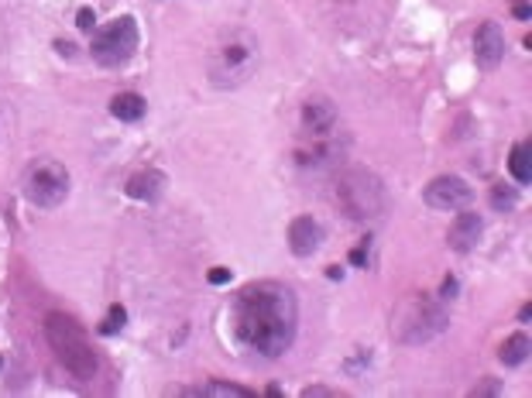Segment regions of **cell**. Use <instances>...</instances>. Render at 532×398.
Returning a JSON list of instances; mask_svg holds the SVG:
<instances>
[{
    "mask_svg": "<svg viewBox=\"0 0 532 398\" xmlns=\"http://www.w3.org/2000/svg\"><path fill=\"white\" fill-rule=\"evenodd\" d=\"M230 323L234 336L247 351L261 357H282L295 340L299 306L292 288L282 282H254L234 299Z\"/></svg>",
    "mask_w": 532,
    "mask_h": 398,
    "instance_id": "1",
    "label": "cell"
},
{
    "mask_svg": "<svg viewBox=\"0 0 532 398\" xmlns=\"http://www.w3.org/2000/svg\"><path fill=\"white\" fill-rule=\"evenodd\" d=\"M45 336L52 343V351L59 357V364L66 368L76 381H93L100 360H96V351L89 343V336L83 333V326L66 316V312H48L45 316Z\"/></svg>",
    "mask_w": 532,
    "mask_h": 398,
    "instance_id": "2",
    "label": "cell"
},
{
    "mask_svg": "<svg viewBox=\"0 0 532 398\" xmlns=\"http://www.w3.org/2000/svg\"><path fill=\"white\" fill-rule=\"evenodd\" d=\"M336 203L351 220H375L385 213V186L368 169H347L336 178Z\"/></svg>",
    "mask_w": 532,
    "mask_h": 398,
    "instance_id": "3",
    "label": "cell"
},
{
    "mask_svg": "<svg viewBox=\"0 0 532 398\" xmlns=\"http://www.w3.org/2000/svg\"><path fill=\"white\" fill-rule=\"evenodd\" d=\"M134 52H137V24H134V18H117L107 28H100L93 35V42H89L93 62L103 69L128 66Z\"/></svg>",
    "mask_w": 532,
    "mask_h": 398,
    "instance_id": "4",
    "label": "cell"
},
{
    "mask_svg": "<svg viewBox=\"0 0 532 398\" xmlns=\"http://www.w3.org/2000/svg\"><path fill=\"white\" fill-rule=\"evenodd\" d=\"M24 196L31 206H38V210H55L62 199L69 196V176L62 165H55V161H42V165H35L28 178H24Z\"/></svg>",
    "mask_w": 532,
    "mask_h": 398,
    "instance_id": "5",
    "label": "cell"
},
{
    "mask_svg": "<svg viewBox=\"0 0 532 398\" xmlns=\"http://www.w3.org/2000/svg\"><path fill=\"white\" fill-rule=\"evenodd\" d=\"M446 330V312L433 302H412L405 323H399V340L402 343H426L433 336H440Z\"/></svg>",
    "mask_w": 532,
    "mask_h": 398,
    "instance_id": "6",
    "label": "cell"
},
{
    "mask_svg": "<svg viewBox=\"0 0 532 398\" xmlns=\"http://www.w3.org/2000/svg\"><path fill=\"white\" fill-rule=\"evenodd\" d=\"M422 196H426V203L433 210H464L467 203L474 199V189L460 176H440L426 186Z\"/></svg>",
    "mask_w": 532,
    "mask_h": 398,
    "instance_id": "7",
    "label": "cell"
},
{
    "mask_svg": "<svg viewBox=\"0 0 532 398\" xmlns=\"http://www.w3.org/2000/svg\"><path fill=\"white\" fill-rule=\"evenodd\" d=\"M474 59H477V66L485 69V72H494V69L502 66V59H505V35H502V28L494 21H485L477 28V35H474Z\"/></svg>",
    "mask_w": 532,
    "mask_h": 398,
    "instance_id": "8",
    "label": "cell"
},
{
    "mask_svg": "<svg viewBox=\"0 0 532 398\" xmlns=\"http://www.w3.org/2000/svg\"><path fill=\"white\" fill-rule=\"evenodd\" d=\"M288 247L295 258H312L323 247V223L312 217H295L288 223Z\"/></svg>",
    "mask_w": 532,
    "mask_h": 398,
    "instance_id": "9",
    "label": "cell"
},
{
    "mask_svg": "<svg viewBox=\"0 0 532 398\" xmlns=\"http://www.w3.org/2000/svg\"><path fill=\"white\" fill-rule=\"evenodd\" d=\"M481 234H485V220H481L477 213H460V217L453 220V227H450V247L464 254L470 247H477Z\"/></svg>",
    "mask_w": 532,
    "mask_h": 398,
    "instance_id": "10",
    "label": "cell"
},
{
    "mask_svg": "<svg viewBox=\"0 0 532 398\" xmlns=\"http://www.w3.org/2000/svg\"><path fill=\"white\" fill-rule=\"evenodd\" d=\"M333 124H336V110H333L330 100L316 96V100H310V103L302 107V127L310 134H327V131H333Z\"/></svg>",
    "mask_w": 532,
    "mask_h": 398,
    "instance_id": "11",
    "label": "cell"
},
{
    "mask_svg": "<svg viewBox=\"0 0 532 398\" xmlns=\"http://www.w3.org/2000/svg\"><path fill=\"white\" fill-rule=\"evenodd\" d=\"M165 193V176L162 172H137L128 178V196L131 199H158Z\"/></svg>",
    "mask_w": 532,
    "mask_h": 398,
    "instance_id": "12",
    "label": "cell"
},
{
    "mask_svg": "<svg viewBox=\"0 0 532 398\" xmlns=\"http://www.w3.org/2000/svg\"><path fill=\"white\" fill-rule=\"evenodd\" d=\"M529 351H532V340H529V336H526V333H511L509 340L502 343L498 357H502V364H505V368H519V364H526Z\"/></svg>",
    "mask_w": 532,
    "mask_h": 398,
    "instance_id": "13",
    "label": "cell"
},
{
    "mask_svg": "<svg viewBox=\"0 0 532 398\" xmlns=\"http://www.w3.org/2000/svg\"><path fill=\"white\" fill-rule=\"evenodd\" d=\"M111 113L117 117V120H141L145 117V100L137 96V93H117L111 100Z\"/></svg>",
    "mask_w": 532,
    "mask_h": 398,
    "instance_id": "14",
    "label": "cell"
},
{
    "mask_svg": "<svg viewBox=\"0 0 532 398\" xmlns=\"http://www.w3.org/2000/svg\"><path fill=\"white\" fill-rule=\"evenodd\" d=\"M509 172L519 186H529L532 182V148L529 144H515L509 158Z\"/></svg>",
    "mask_w": 532,
    "mask_h": 398,
    "instance_id": "15",
    "label": "cell"
},
{
    "mask_svg": "<svg viewBox=\"0 0 532 398\" xmlns=\"http://www.w3.org/2000/svg\"><path fill=\"white\" fill-rule=\"evenodd\" d=\"M200 395H210V398H251L247 388L241 385H223V381H210V385H203Z\"/></svg>",
    "mask_w": 532,
    "mask_h": 398,
    "instance_id": "16",
    "label": "cell"
},
{
    "mask_svg": "<svg viewBox=\"0 0 532 398\" xmlns=\"http://www.w3.org/2000/svg\"><path fill=\"white\" fill-rule=\"evenodd\" d=\"M515 203H519V193H515L511 186H494V189H491V206H494L498 213L515 210Z\"/></svg>",
    "mask_w": 532,
    "mask_h": 398,
    "instance_id": "17",
    "label": "cell"
},
{
    "mask_svg": "<svg viewBox=\"0 0 532 398\" xmlns=\"http://www.w3.org/2000/svg\"><path fill=\"white\" fill-rule=\"evenodd\" d=\"M124 323H128V312H124V306H111V312H107V319H103L100 333H103V336H113L117 330H124Z\"/></svg>",
    "mask_w": 532,
    "mask_h": 398,
    "instance_id": "18",
    "label": "cell"
},
{
    "mask_svg": "<svg viewBox=\"0 0 532 398\" xmlns=\"http://www.w3.org/2000/svg\"><path fill=\"white\" fill-rule=\"evenodd\" d=\"M76 28H79V31H93V28H96V14H93V7H79V14H76Z\"/></svg>",
    "mask_w": 532,
    "mask_h": 398,
    "instance_id": "19",
    "label": "cell"
},
{
    "mask_svg": "<svg viewBox=\"0 0 532 398\" xmlns=\"http://www.w3.org/2000/svg\"><path fill=\"white\" fill-rule=\"evenodd\" d=\"M336 392L330 388H323V385H310V388H302V398H333Z\"/></svg>",
    "mask_w": 532,
    "mask_h": 398,
    "instance_id": "20",
    "label": "cell"
},
{
    "mask_svg": "<svg viewBox=\"0 0 532 398\" xmlns=\"http://www.w3.org/2000/svg\"><path fill=\"white\" fill-rule=\"evenodd\" d=\"M511 14H515L519 21H529V18H532V7H529V4H522V0H515V4H511Z\"/></svg>",
    "mask_w": 532,
    "mask_h": 398,
    "instance_id": "21",
    "label": "cell"
},
{
    "mask_svg": "<svg viewBox=\"0 0 532 398\" xmlns=\"http://www.w3.org/2000/svg\"><path fill=\"white\" fill-rule=\"evenodd\" d=\"M498 392H502V385H498V381H485V385H477L470 395H498Z\"/></svg>",
    "mask_w": 532,
    "mask_h": 398,
    "instance_id": "22",
    "label": "cell"
},
{
    "mask_svg": "<svg viewBox=\"0 0 532 398\" xmlns=\"http://www.w3.org/2000/svg\"><path fill=\"white\" fill-rule=\"evenodd\" d=\"M227 282H230V271H227V268H213V271H210V285H227Z\"/></svg>",
    "mask_w": 532,
    "mask_h": 398,
    "instance_id": "23",
    "label": "cell"
},
{
    "mask_svg": "<svg viewBox=\"0 0 532 398\" xmlns=\"http://www.w3.org/2000/svg\"><path fill=\"white\" fill-rule=\"evenodd\" d=\"M457 295V278H446L443 282V299H453Z\"/></svg>",
    "mask_w": 532,
    "mask_h": 398,
    "instance_id": "24",
    "label": "cell"
},
{
    "mask_svg": "<svg viewBox=\"0 0 532 398\" xmlns=\"http://www.w3.org/2000/svg\"><path fill=\"white\" fill-rule=\"evenodd\" d=\"M351 265H368V254H364V247L351 251Z\"/></svg>",
    "mask_w": 532,
    "mask_h": 398,
    "instance_id": "25",
    "label": "cell"
},
{
    "mask_svg": "<svg viewBox=\"0 0 532 398\" xmlns=\"http://www.w3.org/2000/svg\"><path fill=\"white\" fill-rule=\"evenodd\" d=\"M519 319H522V323H529V319H532V306H522V312H519Z\"/></svg>",
    "mask_w": 532,
    "mask_h": 398,
    "instance_id": "26",
    "label": "cell"
},
{
    "mask_svg": "<svg viewBox=\"0 0 532 398\" xmlns=\"http://www.w3.org/2000/svg\"><path fill=\"white\" fill-rule=\"evenodd\" d=\"M55 48H59L62 55H72V45H69V42H55Z\"/></svg>",
    "mask_w": 532,
    "mask_h": 398,
    "instance_id": "27",
    "label": "cell"
}]
</instances>
